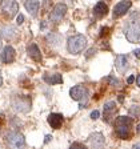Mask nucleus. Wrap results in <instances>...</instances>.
Listing matches in <instances>:
<instances>
[{"label":"nucleus","instance_id":"2f4dec72","mask_svg":"<svg viewBox=\"0 0 140 149\" xmlns=\"http://www.w3.org/2000/svg\"><path fill=\"white\" fill-rule=\"evenodd\" d=\"M1 45H3V43H1V36H0V48H1Z\"/></svg>","mask_w":140,"mask_h":149},{"label":"nucleus","instance_id":"a211bd4d","mask_svg":"<svg viewBox=\"0 0 140 149\" xmlns=\"http://www.w3.org/2000/svg\"><path fill=\"white\" fill-rule=\"evenodd\" d=\"M107 13H108V7H107L106 3H103V1H99V3L95 6V8H93V15L99 19L104 17Z\"/></svg>","mask_w":140,"mask_h":149},{"label":"nucleus","instance_id":"393cba45","mask_svg":"<svg viewBox=\"0 0 140 149\" xmlns=\"http://www.w3.org/2000/svg\"><path fill=\"white\" fill-rule=\"evenodd\" d=\"M135 81V76H130V77H128V80H127V83L128 84H132Z\"/></svg>","mask_w":140,"mask_h":149},{"label":"nucleus","instance_id":"20e7f679","mask_svg":"<svg viewBox=\"0 0 140 149\" xmlns=\"http://www.w3.org/2000/svg\"><path fill=\"white\" fill-rule=\"evenodd\" d=\"M125 37L130 43H137L140 41V23L132 22L125 28Z\"/></svg>","mask_w":140,"mask_h":149},{"label":"nucleus","instance_id":"aec40b11","mask_svg":"<svg viewBox=\"0 0 140 149\" xmlns=\"http://www.w3.org/2000/svg\"><path fill=\"white\" fill-rule=\"evenodd\" d=\"M47 41L50 44H52V45H59V44L62 43V36H60L59 33L52 32V33H50L47 36Z\"/></svg>","mask_w":140,"mask_h":149},{"label":"nucleus","instance_id":"423d86ee","mask_svg":"<svg viewBox=\"0 0 140 149\" xmlns=\"http://www.w3.org/2000/svg\"><path fill=\"white\" fill-rule=\"evenodd\" d=\"M67 13V6L64 3H57L50 13V20L55 24H59Z\"/></svg>","mask_w":140,"mask_h":149},{"label":"nucleus","instance_id":"7ed1b4c3","mask_svg":"<svg viewBox=\"0 0 140 149\" xmlns=\"http://www.w3.org/2000/svg\"><path fill=\"white\" fill-rule=\"evenodd\" d=\"M85 47H87V39L84 35H74L69 37L68 43H67V48H68L69 53H74V55L83 52Z\"/></svg>","mask_w":140,"mask_h":149},{"label":"nucleus","instance_id":"dca6fc26","mask_svg":"<svg viewBox=\"0 0 140 149\" xmlns=\"http://www.w3.org/2000/svg\"><path fill=\"white\" fill-rule=\"evenodd\" d=\"M1 35H3V37H6L7 40H15V39H18L19 32L12 25H6L1 29Z\"/></svg>","mask_w":140,"mask_h":149},{"label":"nucleus","instance_id":"0eeeda50","mask_svg":"<svg viewBox=\"0 0 140 149\" xmlns=\"http://www.w3.org/2000/svg\"><path fill=\"white\" fill-rule=\"evenodd\" d=\"M7 143L13 148H22L25 145V139L20 132H9L7 134Z\"/></svg>","mask_w":140,"mask_h":149},{"label":"nucleus","instance_id":"c756f323","mask_svg":"<svg viewBox=\"0 0 140 149\" xmlns=\"http://www.w3.org/2000/svg\"><path fill=\"white\" fill-rule=\"evenodd\" d=\"M134 148H135V149H137V148H140V143H139V144H135V145H134Z\"/></svg>","mask_w":140,"mask_h":149},{"label":"nucleus","instance_id":"1a4fd4ad","mask_svg":"<svg viewBox=\"0 0 140 149\" xmlns=\"http://www.w3.org/2000/svg\"><path fill=\"white\" fill-rule=\"evenodd\" d=\"M131 6V0H123L120 3H118L115 7H113V17H121V16H124L125 13L130 11Z\"/></svg>","mask_w":140,"mask_h":149},{"label":"nucleus","instance_id":"ddd939ff","mask_svg":"<svg viewBox=\"0 0 140 149\" xmlns=\"http://www.w3.org/2000/svg\"><path fill=\"white\" fill-rule=\"evenodd\" d=\"M115 67L120 73H124L128 69V57L125 55H119L115 59Z\"/></svg>","mask_w":140,"mask_h":149},{"label":"nucleus","instance_id":"4468645a","mask_svg":"<svg viewBox=\"0 0 140 149\" xmlns=\"http://www.w3.org/2000/svg\"><path fill=\"white\" fill-rule=\"evenodd\" d=\"M47 121H48V124H50L53 129H59V128L62 127L64 118H63V115H60V113H51V115L48 116V118H47Z\"/></svg>","mask_w":140,"mask_h":149},{"label":"nucleus","instance_id":"6ab92c4d","mask_svg":"<svg viewBox=\"0 0 140 149\" xmlns=\"http://www.w3.org/2000/svg\"><path fill=\"white\" fill-rule=\"evenodd\" d=\"M44 81H46L47 84H50V85H55V84H62L63 83V77L60 73H47L44 74Z\"/></svg>","mask_w":140,"mask_h":149},{"label":"nucleus","instance_id":"7c9ffc66","mask_svg":"<svg viewBox=\"0 0 140 149\" xmlns=\"http://www.w3.org/2000/svg\"><path fill=\"white\" fill-rule=\"evenodd\" d=\"M1 83H3V79H1V72H0V85H1Z\"/></svg>","mask_w":140,"mask_h":149},{"label":"nucleus","instance_id":"c85d7f7f","mask_svg":"<svg viewBox=\"0 0 140 149\" xmlns=\"http://www.w3.org/2000/svg\"><path fill=\"white\" fill-rule=\"evenodd\" d=\"M136 132H137V134H140V124L137 125V128H136Z\"/></svg>","mask_w":140,"mask_h":149},{"label":"nucleus","instance_id":"6e6552de","mask_svg":"<svg viewBox=\"0 0 140 149\" xmlns=\"http://www.w3.org/2000/svg\"><path fill=\"white\" fill-rule=\"evenodd\" d=\"M118 112V108H116V102L115 101H108L104 104V121L106 123H112L113 118H115V115Z\"/></svg>","mask_w":140,"mask_h":149},{"label":"nucleus","instance_id":"a878e982","mask_svg":"<svg viewBox=\"0 0 140 149\" xmlns=\"http://www.w3.org/2000/svg\"><path fill=\"white\" fill-rule=\"evenodd\" d=\"M93 52H95V49H93V48H92V49H90V51H88V52H87V57H88V59H90L91 56L93 55Z\"/></svg>","mask_w":140,"mask_h":149},{"label":"nucleus","instance_id":"f8f14e48","mask_svg":"<svg viewBox=\"0 0 140 149\" xmlns=\"http://www.w3.org/2000/svg\"><path fill=\"white\" fill-rule=\"evenodd\" d=\"M88 141L93 148H102L104 144H106V139L100 132H95V133H91L88 137Z\"/></svg>","mask_w":140,"mask_h":149},{"label":"nucleus","instance_id":"f257e3e1","mask_svg":"<svg viewBox=\"0 0 140 149\" xmlns=\"http://www.w3.org/2000/svg\"><path fill=\"white\" fill-rule=\"evenodd\" d=\"M132 118L127 116H120L116 118L115 123V130L116 134L121 140H128L131 137V128H132Z\"/></svg>","mask_w":140,"mask_h":149},{"label":"nucleus","instance_id":"4be33fe9","mask_svg":"<svg viewBox=\"0 0 140 149\" xmlns=\"http://www.w3.org/2000/svg\"><path fill=\"white\" fill-rule=\"evenodd\" d=\"M71 148H83V149H85V146H84V144L74 143V144H71Z\"/></svg>","mask_w":140,"mask_h":149},{"label":"nucleus","instance_id":"9b49d317","mask_svg":"<svg viewBox=\"0 0 140 149\" xmlns=\"http://www.w3.org/2000/svg\"><path fill=\"white\" fill-rule=\"evenodd\" d=\"M13 108L19 112H28L31 108V101L27 99V97H18V99L13 101Z\"/></svg>","mask_w":140,"mask_h":149},{"label":"nucleus","instance_id":"412c9836","mask_svg":"<svg viewBox=\"0 0 140 149\" xmlns=\"http://www.w3.org/2000/svg\"><path fill=\"white\" fill-rule=\"evenodd\" d=\"M99 115H100V112L97 111V109H95L93 112H91V118H92V120H97V118H99Z\"/></svg>","mask_w":140,"mask_h":149},{"label":"nucleus","instance_id":"f3484780","mask_svg":"<svg viewBox=\"0 0 140 149\" xmlns=\"http://www.w3.org/2000/svg\"><path fill=\"white\" fill-rule=\"evenodd\" d=\"M24 7L31 16H36L37 11H39V7H40V1L39 0H25Z\"/></svg>","mask_w":140,"mask_h":149},{"label":"nucleus","instance_id":"f03ea898","mask_svg":"<svg viewBox=\"0 0 140 149\" xmlns=\"http://www.w3.org/2000/svg\"><path fill=\"white\" fill-rule=\"evenodd\" d=\"M69 96H71L72 100L79 101V108L83 109L85 108V105L88 102L90 92H88L87 87H84V85H75L74 88L69 89Z\"/></svg>","mask_w":140,"mask_h":149},{"label":"nucleus","instance_id":"9d476101","mask_svg":"<svg viewBox=\"0 0 140 149\" xmlns=\"http://www.w3.org/2000/svg\"><path fill=\"white\" fill-rule=\"evenodd\" d=\"M15 57H16V52H15V49H13V47H11V45L4 47L1 53H0V60H1V63H4V64L13 63Z\"/></svg>","mask_w":140,"mask_h":149},{"label":"nucleus","instance_id":"5701e85b","mask_svg":"<svg viewBox=\"0 0 140 149\" xmlns=\"http://www.w3.org/2000/svg\"><path fill=\"white\" fill-rule=\"evenodd\" d=\"M24 23V16L23 15H18V24L20 25V24H23Z\"/></svg>","mask_w":140,"mask_h":149},{"label":"nucleus","instance_id":"39448f33","mask_svg":"<svg viewBox=\"0 0 140 149\" xmlns=\"http://www.w3.org/2000/svg\"><path fill=\"white\" fill-rule=\"evenodd\" d=\"M0 7H1V11H3V13L7 17L11 19L15 15H18L19 4L16 3V0H1Z\"/></svg>","mask_w":140,"mask_h":149},{"label":"nucleus","instance_id":"2eb2a0df","mask_svg":"<svg viewBox=\"0 0 140 149\" xmlns=\"http://www.w3.org/2000/svg\"><path fill=\"white\" fill-rule=\"evenodd\" d=\"M27 53L31 59L35 60V61H41V52H40V49H39V47H37L35 43L28 44Z\"/></svg>","mask_w":140,"mask_h":149},{"label":"nucleus","instance_id":"bb28decb","mask_svg":"<svg viewBox=\"0 0 140 149\" xmlns=\"http://www.w3.org/2000/svg\"><path fill=\"white\" fill-rule=\"evenodd\" d=\"M51 139H52V136H50V134H47V136H46V140H44V143H50V141H51Z\"/></svg>","mask_w":140,"mask_h":149},{"label":"nucleus","instance_id":"cd10ccee","mask_svg":"<svg viewBox=\"0 0 140 149\" xmlns=\"http://www.w3.org/2000/svg\"><path fill=\"white\" fill-rule=\"evenodd\" d=\"M136 84H137V87H140V74L137 76V79H136Z\"/></svg>","mask_w":140,"mask_h":149},{"label":"nucleus","instance_id":"b1692460","mask_svg":"<svg viewBox=\"0 0 140 149\" xmlns=\"http://www.w3.org/2000/svg\"><path fill=\"white\" fill-rule=\"evenodd\" d=\"M134 55H135V57H137V59H139V57H140V48H139V49H135L134 51Z\"/></svg>","mask_w":140,"mask_h":149}]
</instances>
